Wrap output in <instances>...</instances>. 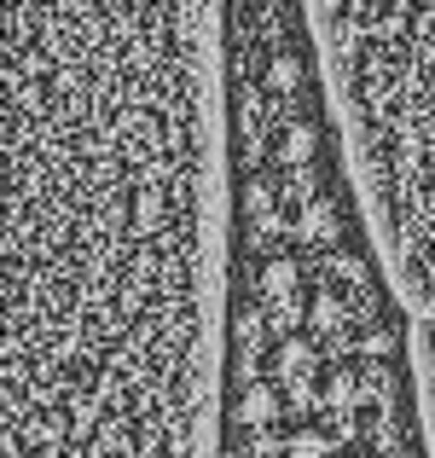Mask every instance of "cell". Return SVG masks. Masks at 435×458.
Returning a JSON list of instances; mask_svg holds the SVG:
<instances>
[{
    "label": "cell",
    "instance_id": "cell-7",
    "mask_svg": "<svg viewBox=\"0 0 435 458\" xmlns=\"http://www.w3.org/2000/svg\"><path fill=\"white\" fill-rule=\"evenodd\" d=\"M320 412H325V429H331L337 441L354 436L360 418L371 412V394H366V366H337L331 377H325V394H320Z\"/></svg>",
    "mask_w": 435,
    "mask_h": 458
},
{
    "label": "cell",
    "instance_id": "cell-6",
    "mask_svg": "<svg viewBox=\"0 0 435 458\" xmlns=\"http://www.w3.org/2000/svg\"><path fill=\"white\" fill-rule=\"evenodd\" d=\"M290 418L285 394L273 377H250V383H233V394H226V424L238 429V436H279V424Z\"/></svg>",
    "mask_w": 435,
    "mask_h": 458
},
{
    "label": "cell",
    "instance_id": "cell-10",
    "mask_svg": "<svg viewBox=\"0 0 435 458\" xmlns=\"http://www.w3.org/2000/svg\"><path fill=\"white\" fill-rule=\"evenodd\" d=\"M348 458H371V453H348Z\"/></svg>",
    "mask_w": 435,
    "mask_h": 458
},
{
    "label": "cell",
    "instance_id": "cell-3",
    "mask_svg": "<svg viewBox=\"0 0 435 458\" xmlns=\"http://www.w3.org/2000/svg\"><path fill=\"white\" fill-rule=\"evenodd\" d=\"M268 377L279 383V394H285V406L290 412H320V394H325V343L320 336H302V331H285L279 336V348H273V360H268Z\"/></svg>",
    "mask_w": 435,
    "mask_h": 458
},
{
    "label": "cell",
    "instance_id": "cell-5",
    "mask_svg": "<svg viewBox=\"0 0 435 458\" xmlns=\"http://www.w3.org/2000/svg\"><path fill=\"white\" fill-rule=\"evenodd\" d=\"M273 331L279 325L268 319L250 296H238L233 302V319H226V354H233V383H250V377H261V360H273Z\"/></svg>",
    "mask_w": 435,
    "mask_h": 458
},
{
    "label": "cell",
    "instance_id": "cell-1",
    "mask_svg": "<svg viewBox=\"0 0 435 458\" xmlns=\"http://www.w3.org/2000/svg\"><path fill=\"white\" fill-rule=\"evenodd\" d=\"M313 291H320V267H313V256H302L296 244L268 250V256H244V296L268 313L279 331L308 325Z\"/></svg>",
    "mask_w": 435,
    "mask_h": 458
},
{
    "label": "cell",
    "instance_id": "cell-2",
    "mask_svg": "<svg viewBox=\"0 0 435 458\" xmlns=\"http://www.w3.org/2000/svg\"><path fill=\"white\" fill-rule=\"evenodd\" d=\"M238 191H233V209H238V250L244 256H268V250L290 244V191L279 180V168L261 163V168H233Z\"/></svg>",
    "mask_w": 435,
    "mask_h": 458
},
{
    "label": "cell",
    "instance_id": "cell-9",
    "mask_svg": "<svg viewBox=\"0 0 435 458\" xmlns=\"http://www.w3.org/2000/svg\"><path fill=\"white\" fill-rule=\"evenodd\" d=\"M285 458H337V436L325 424H296L285 436Z\"/></svg>",
    "mask_w": 435,
    "mask_h": 458
},
{
    "label": "cell",
    "instance_id": "cell-8",
    "mask_svg": "<svg viewBox=\"0 0 435 458\" xmlns=\"http://www.w3.org/2000/svg\"><path fill=\"white\" fill-rule=\"evenodd\" d=\"M360 325H366V319H360V308L348 302L337 284L320 279V291H313V308H308V331L320 336L331 354H354V348H360V336H354Z\"/></svg>",
    "mask_w": 435,
    "mask_h": 458
},
{
    "label": "cell",
    "instance_id": "cell-4",
    "mask_svg": "<svg viewBox=\"0 0 435 458\" xmlns=\"http://www.w3.org/2000/svg\"><path fill=\"white\" fill-rule=\"evenodd\" d=\"M313 267H320V279H325V284H337V291H343L348 302L360 308V319H366V325H378V308H383V279H378V267H371V256H366V244H360V238L337 244L331 256H320Z\"/></svg>",
    "mask_w": 435,
    "mask_h": 458
}]
</instances>
